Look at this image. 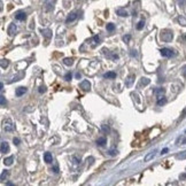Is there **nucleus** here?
<instances>
[{
	"instance_id": "4468645a",
	"label": "nucleus",
	"mask_w": 186,
	"mask_h": 186,
	"mask_svg": "<svg viewBox=\"0 0 186 186\" xmlns=\"http://www.w3.org/2000/svg\"><path fill=\"white\" fill-rule=\"evenodd\" d=\"M133 82H134V75H130V76L126 78V80H125V85H126L128 87H130V86L132 85Z\"/></svg>"
},
{
	"instance_id": "a19ab883",
	"label": "nucleus",
	"mask_w": 186,
	"mask_h": 186,
	"mask_svg": "<svg viewBox=\"0 0 186 186\" xmlns=\"http://www.w3.org/2000/svg\"><path fill=\"white\" fill-rule=\"evenodd\" d=\"M53 171H54V173H58V172H59V168H58V165H54Z\"/></svg>"
},
{
	"instance_id": "f8f14e48",
	"label": "nucleus",
	"mask_w": 186,
	"mask_h": 186,
	"mask_svg": "<svg viewBox=\"0 0 186 186\" xmlns=\"http://www.w3.org/2000/svg\"><path fill=\"white\" fill-rule=\"evenodd\" d=\"M40 31H41V33H43V36H44L45 38H47V39H48V38H51V37H52V31H51L50 29H41Z\"/></svg>"
},
{
	"instance_id": "c9c22d12",
	"label": "nucleus",
	"mask_w": 186,
	"mask_h": 186,
	"mask_svg": "<svg viewBox=\"0 0 186 186\" xmlns=\"http://www.w3.org/2000/svg\"><path fill=\"white\" fill-rule=\"evenodd\" d=\"M181 72H183V76L186 78V64L183 67V69H181Z\"/></svg>"
},
{
	"instance_id": "ea45409f",
	"label": "nucleus",
	"mask_w": 186,
	"mask_h": 186,
	"mask_svg": "<svg viewBox=\"0 0 186 186\" xmlns=\"http://www.w3.org/2000/svg\"><path fill=\"white\" fill-rule=\"evenodd\" d=\"M168 151H169L168 148H163V149H162V152H161V154H162V155H164V154H167V153H168Z\"/></svg>"
},
{
	"instance_id": "a211bd4d",
	"label": "nucleus",
	"mask_w": 186,
	"mask_h": 186,
	"mask_svg": "<svg viewBox=\"0 0 186 186\" xmlns=\"http://www.w3.org/2000/svg\"><path fill=\"white\" fill-rule=\"evenodd\" d=\"M13 161H14V156L6 157V159L4 160V164H5V165H12V164H13Z\"/></svg>"
},
{
	"instance_id": "e433bc0d",
	"label": "nucleus",
	"mask_w": 186,
	"mask_h": 186,
	"mask_svg": "<svg viewBox=\"0 0 186 186\" xmlns=\"http://www.w3.org/2000/svg\"><path fill=\"white\" fill-rule=\"evenodd\" d=\"M93 40L96 41V44H99V41H100V38H99V36H94V37H93Z\"/></svg>"
},
{
	"instance_id": "c756f323",
	"label": "nucleus",
	"mask_w": 186,
	"mask_h": 186,
	"mask_svg": "<svg viewBox=\"0 0 186 186\" xmlns=\"http://www.w3.org/2000/svg\"><path fill=\"white\" fill-rule=\"evenodd\" d=\"M0 101H1V107H5V106L7 105V101H6V99H5L4 96L0 97Z\"/></svg>"
},
{
	"instance_id": "dca6fc26",
	"label": "nucleus",
	"mask_w": 186,
	"mask_h": 186,
	"mask_svg": "<svg viewBox=\"0 0 186 186\" xmlns=\"http://www.w3.org/2000/svg\"><path fill=\"white\" fill-rule=\"evenodd\" d=\"M164 92H165V91H164V88H161V87H159V88H155V90H154V93H155V94L157 96V98H159V97H162V96L164 94Z\"/></svg>"
},
{
	"instance_id": "f257e3e1",
	"label": "nucleus",
	"mask_w": 186,
	"mask_h": 186,
	"mask_svg": "<svg viewBox=\"0 0 186 186\" xmlns=\"http://www.w3.org/2000/svg\"><path fill=\"white\" fill-rule=\"evenodd\" d=\"M172 38H173V35H172V32H171L170 30H163V31L161 32V39H162L163 41L169 43V41L172 40Z\"/></svg>"
},
{
	"instance_id": "37998d69",
	"label": "nucleus",
	"mask_w": 186,
	"mask_h": 186,
	"mask_svg": "<svg viewBox=\"0 0 186 186\" xmlns=\"http://www.w3.org/2000/svg\"><path fill=\"white\" fill-rule=\"evenodd\" d=\"M185 116H186V108L183 110V113H181V116H180V117L183 118V117H185Z\"/></svg>"
},
{
	"instance_id": "cd10ccee",
	"label": "nucleus",
	"mask_w": 186,
	"mask_h": 186,
	"mask_svg": "<svg viewBox=\"0 0 186 186\" xmlns=\"http://www.w3.org/2000/svg\"><path fill=\"white\" fill-rule=\"evenodd\" d=\"M107 30H108L109 32L114 31V30H115V25H114L113 23H108V24H107Z\"/></svg>"
},
{
	"instance_id": "c85d7f7f",
	"label": "nucleus",
	"mask_w": 186,
	"mask_h": 186,
	"mask_svg": "<svg viewBox=\"0 0 186 186\" xmlns=\"http://www.w3.org/2000/svg\"><path fill=\"white\" fill-rule=\"evenodd\" d=\"M101 130L105 132V133H108L109 131H110V129H109V126L108 125H106V124H104V125H101Z\"/></svg>"
},
{
	"instance_id": "79ce46f5",
	"label": "nucleus",
	"mask_w": 186,
	"mask_h": 186,
	"mask_svg": "<svg viewBox=\"0 0 186 186\" xmlns=\"http://www.w3.org/2000/svg\"><path fill=\"white\" fill-rule=\"evenodd\" d=\"M179 178L183 180V179H186V173H181L180 176H179Z\"/></svg>"
},
{
	"instance_id": "2eb2a0df",
	"label": "nucleus",
	"mask_w": 186,
	"mask_h": 186,
	"mask_svg": "<svg viewBox=\"0 0 186 186\" xmlns=\"http://www.w3.org/2000/svg\"><path fill=\"white\" fill-rule=\"evenodd\" d=\"M104 77H105V78H109V79H114V78H116V72H114V71H108V72H106V74L104 75Z\"/></svg>"
},
{
	"instance_id": "423d86ee",
	"label": "nucleus",
	"mask_w": 186,
	"mask_h": 186,
	"mask_svg": "<svg viewBox=\"0 0 186 186\" xmlns=\"http://www.w3.org/2000/svg\"><path fill=\"white\" fill-rule=\"evenodd\" d=\"M90 87H91V84H90L88 80H83V82L80 83V88H82L83 91H88Z\"/></svg>"
},
{
	"instance_id": "7ed1b4c3",
	"label": "nucleus",
	"mask_w": 186,
	"mask_h": 186,
	"mask_svg": "<svg viewBox=\"0 0 186 186\" xmlns=\"http://www.w3.org/2000/svg\"><path fill=\"white\" fill-rule=\"evenodd\" d=\"M4 129H5V131H6V132H12V131H13L14 126H13V123H12V121H11V120L5 121V123H4Z\"/></svg>"
},
{
	"instance_id": "5701e85b",
	"label": "nucleus",
	"mask_w": 186,
	"mask_h": 186,
	"mask_svg": "<svg viewBox=\"0 0 186 186\" xmlns=\"http://www.w3.org/2000/svg\"><path fill=\"white\" fill-rule=\"evenodd\" d=\"M8 175H9L8 170H4V171L1 172V176H0V179H1V180H5V179L8 177Z\"/></svg>"
},
{
	"instance_id": "aec40b11",
	"label": "nucleus",
	"mask_w": 186,
	"mask_h": 186,
	"mask_svg": "<svg viewBox=\"0 0 186 186\" xmlns=\"http://www.w3.org/2000/svg\"><path fill=\"white\" fill-rule=\"evenodd\" d=\"M63 63H64L66 66H72V64H74V59H71V58H66V59L63 60Z\"/></svg>"
},
{
	"instance_id": "9b49d317",
	"label": "nucleus",
	"mask_w": 186,
	"mask_h": 186,
	"mask_svg": "<svg viewBox=\"0 0 186 186\" xmlns=\"http://www.w3.org/2000/svg\"><path fill=\"white\" fill-rule=\"evenodd\" d=\"M44 160H45L46 163H52V162H53V156H52V154L48 153V152H46V153L44 154Z\"/></svg>"
},
{
	"instance_id": "6ab92c4d",
	"label": "nucleus",
	"mask_w": 186,
	"mask_h": 186,
	"mask_svg": "<svg viewBox=\"0 0 186 186\" xmlns=\"http://www.w3.org/2000/svg\"><path fill=\"white\" fill-rule=\"evenodd\" d=\"M117 15H120V16H122V17H126L129 14H128V12L125 11V9H122V8H120V9H117Z\"/></svg>"
},
{
	"instance_id": "a18cd8bd",
	"label": "nucleus",
	"mask_w": 186,
	"mask_h": 186,
	"mask_svg": "<svg viewBox=\"0 0 186 186\" xmlns=\"http://www.w3.org/2000/svg\"><path fill=\"white\" fill-rule=\"evenodd\" d=\"M0 87H1V88H0V90H1V91L4 90V84H3V83H1V84H0Z\"/></svg>"
},
{
	"instance_id": "ddd939ff",
	"label": "nucleus",
	"mask_w": 186,
	"mask_h": 186,
	"mask_svg": "<svg viewBox=\"0 0 186 186\" xmlns=\"http://www.w3.org/2000/svg\"><path fill=\"white\" fill-rule=\"evenodd\" d=\"M155 154H156V151H155V149H154V151H152V152H149V153H148V154L145 156V159H144V160H145V162L151 161V160H152V159L155 156Z\"/></svg>"
},
{
	"instance_id": "4be33fe9",
	"label": "nucleus",
	"mask_w": 186,
	"mask_h": 186,
	"mask_svg": "<svg viewBox=\"0 0 186 186\" xmlns=\"http://www.w3.org/2000/svg\"><path fill=\"white\" fill-rule=\"evenodd\" d=\"M178 23H179L180 25H183V27H186V19L183 17V16H179V17H178Z\"/></svg>"
},
{
	"instance_id": "a878e982",
	"label": "nucleus",
	"mask_w": 186,
	"mask_h": 186,
	"mask_svg": "<svg viewBox=\"0 0 186 186\" xmlns=\"http://www.w3.org/2000/svg\"><path fill=\"white\" fill-rule=\"evenodd\" d=\"M149 82H151V80H149L148 78H141V80H140V85H144V86H145V85H148Z\"/></svg>"
},
{
	"instance_id": "2f4dec72",
	"label": "nucleus",
	"mask_w": 186,
	"mask_h": 186,
	"mask_svg": "<svg viewBox=\"0 0 186 186\" xmlns=\"http://www.w3.org/2000/svg\"><path fill=\"white\" fill-rule=\"evenodd\" d=\"M71 77H72L71 72H68V74H66V76H64V79H66L67 82H69V80L71 79Z\"/></svg>"
},
{
	"instance_id": "393cba45",
	"label": "nucleus",
	"mask_w": 186,
	"mask_h": 186,
	"mask_svg": "<svg viewBox=\"0 0 186 186\" xmlns=\"http://www.w3.org/2000/svg\"><path fill=\"white\" fill-rule=\"evenodd\" d=\"M0 64H1V68L3 69H5V68H7L8 67V64H9V62H8V60H1V63H0Z\"/></svg>"
},
{
	"instance_id": "49530a36",
	"label": "nucleus",
	"mask_w": 186,
	"mask_h": 186,
	"mask_svg": "<svg viewBox=\"0 0 186 186\" xmlns=\"http://www.w3.org/2000/svg\"><path fill=\"white\" fill-rule=\"evenodd\" d=\"M185 133H186V131H185Z\"/></svg>"
},
{
	"instance_id": "f704fd0d",
	"label": "nucleus",
	"mask_w": 186,
	"mask_h": 186,
	"mask_svg": "<svg viewBox=\"0 0 186 186\" xmlns=\"http://www.w3.org/2000/svg\"><path fill=\"white\" fill-rule=\"evenodd\" d=\"M130 54H131V56H134V58H137V56H138V53H137V51H134V50H132Z\"/></svg>"
},
{
	"instance_id": "473e14b6",
	"label": "nucleus",
	"mask_w": 186,
	"mask_h": 186,
	"mask_svg": "<svg viewBox=\"0 0 186 186\" xmlns=\"http://www.w3.org/2000/svg\"><path fill=\"white\" fill-rule=\"evenodd\" d=\"M72 161H74L75 164H79V163H80V160H78L76 156H72Z\"/></svg>"
},
{
	"instance_id": "f3484780",
	"label": "nucleus",
	"mask_w": 186,
	"mask_h": 186,
	"mask_svg": "<svg viewBox=\"0 0 186 186\" xmlns=\"http://www.w3.org/2000/svg\"><path fill=\"white\" fill-rule=\"evenodd\" d=\"M165 102H167V98H165L164 96L157 98V106H163Z\"/></svg>"
},
{
	"instance_id": "6e6552de",
	"label": "nucleus",
	"mask_w": 186,
	"mask_h": 186,
	"mask_svg": "<svg viewBox=\"0 0 186 186\" xmlns=\"http://www.w3.org/2000/svg\"><path fill=\"white\" fill-rule=\"evenodd\" d=\"M76 19H77V14H76V13H71V14H69V15L67 16L66 22H67V23H70V22H74Z\"/></svg>"
},
{
	"instance_id": "9d476101",
	"label": "nucleus",
	"mask_w": 186,
	"mask_h": 186,
	"mask_svg": "<svg viewBox=\"0 0 186 186\" xmlns=\"http://www.w3.org/2000/svg\"><path fill=\"white\" fill-rule=\"evenodd\" d=\"M9 152V145L7 141L1 143V153H8Z\"/></svg>"
},
{
	"instance_id": "bb28decb",
	"label": "nucleus",
	"mask_w": 186,
	"mask_h": 186,
	"mask_svg": "<svg viewBox=\"0 0 186 186\" xmlns=\"http://www.w3.org/2000/svg\"><path fill=\"white\" fill-rule=\"evenodd\" d=\"M144 25H145V21L144 20H141L138 24H137V30H141L143 28H144Z\"/></svg>"
},
{
	"instance_id": "c03bdc74",
	"label": "nucleus",
	"mask_w": 186,
	"mask_h": 186,
	"mask_svg": "<svg viewBox=\"0 0 186 186\" xmlns=\"http://www.w3.org/2000/svg\"><path fill=\"white\" fill-rule=\"evenodd\" d=\"M80 77H82V75H80L79 72H77V74H76V78H77V79H79Z\"/></svg>"
},
{
	"instance_id": "1a4fd4ad",
	"label": "nucleus",
	"mask_w": 186,
	"mask_h": 186,
	"mask_svg": "<svg viewBox=\"0 0 186 186\" xmlns=\"http://www.w3.org/2000/svg\"><path fill=\"white\" fill-rule=\"evenodd\" d=\"M106 144H107V139H106L105 137H100V138L97 139V145H98V146L104 147Z\"/></svg>"
},
{
	"instance_id": "7c9ffc66",
	"label": "nucleus",
	"mask_w": 186,
	"mask_h": 186,
	"mask_svg": "<svg viewBox=\"0 0 186 186\" xmlns=\"http://www.w3.org/2000/svg\"><path fill=\"white\" fill-rule=\"evenodd\" d=\"M117 153H118V152H117L116 149H109V151H108V154H109L110 156H116Z\"/></svg>"
},
{
	"instance_id": "58836bf2",
	"label": "nucleus",
	"mask_w": 186,
	"mask_h": 186,
	"mask_svg": "<svg viewBox=\"0 0 186 186\" xmlns=\"http://www.w3.org/2000/svg\"><path fill=\"white\" fill-rule=\"evenodd\" d=\"M39 92H40V93H45V92H46V88H45L44 86H41V87H39Z\"/></svg>"
},
{
	"instance_id": "0eeeda50",
	"label": "nucleus",
	"mask_w": 186,
	"mask_h": 186,
	"mask_svg": "<svg viewBox=\"0 0 186 186\" xmlns=\"http://www.w3.org/2000/svg\"><path fill=\"white\" fill-rule=\"evenodd\" d=\"M15 19L19 20V21H24V20L27 19V14H25L24 12H19V13H16Z\"/></svg>"
},
{
	"instance_id": "f03ea898",
	"label": "nucleus",
	"mask_w": 186,
	"mask_h": 186,
	"mask_svg": "<svg viewBox=\"0 0 186 186\" xmlns=\"http://www.w3.org/2000/svg\"><path fill=\"white\" fill-rule=\"evenodd\" d=\"M160 52H161V55H162V56H164V58H172V56H175V55H176V53H175L172 50L167 48V47L162 48Z\"/></svg>"
},
{
	"instance_id": "b1692460",
	"label": "nucleus",
	"mask_w": 186,
	"mask_h": 186,
	"mask_svg": "<svg viewBox=\"0 0 186 186\" xmlns=\"http://www.w3.org/2000/svg\"><path fill=\"white\" fill-rule=\"evenodd\" d=\"M178 160H185L186 159V151L185 152H181V153H179V154H177V156H176Z\"/></svg>"
},
{
	"instance_id": "4c0bfd02",
	"label": "nucleus",
	"mask_w": 186,
	"mask_h": 186,
	"mask_svg": "<svg viewBox=\"0 0 186 186\" xmlns=\"http://www.w3.org/2000/svg\"><path fill=\"white\" fill-rule=\"evenodd\" d=\"M13 143L17 146V145H20V139H19V138H14V139H13Z\"/></svg>"
},
{
	"instance_id": "39448f33",
	"label": "nucleus",
	"mask_w": 186,
	"mask_h": 186,
	"mask_svg": "<svg viewBox=\"0 0 186 186\" xmlns=\"http://www.w3.org/2000/svg\"><path fill=\"white\" fill-rule=\"evenodd\" d=\"M16 25L14 24V23H11L9 24V27H8V30H7V33L9 35V36H13L15 32H16Z\"/></svg>"
},
{
	"instance_id": "20e7f679",
	"label": "nucleus",
	"mask_w": 186,
	"mask_h": 186,
	"mask_svg": "<svg viewBox=\"0 0 186 186\" xmlns=\"http://www.w3.org/2000/svg\"><path fill=\"white\" fill-rule=\"evenodd\" d=\"M24 93H27V87H24V86H20V87H17L16 91H15V94H16L17 97H22Z\"/></svg>"
},
{
	"instance_id": "72a5a7b5",
	"label": "nucleus",
	"mask_w": 186,
	"mask_h": 186,
	"mask_svg": "<svg viewBox=\"0 0 186 186\" xmlns=\"http://www.w3.org/2000/svg\"><path fill=\"white\" fill-rule=\"evenodd\" d=\"M130 38H131V37H130V35H126V36H124V37H123V40H124L125 43H129Z\"/></svg>"
},
{
	"instance_id": "412c9836",
	"label": "nucleus",
	"mask_w": 186,
	"mask_h": 186,
	"mask_svg": "<svg viewBox=\"0 0 186 186\" xmlns=\"http://www.w3.org/2000/svg\"><path fill=\"white\" fill-rule=\"evenodd\" d=\"M177 145H186V138H184V137H179L178 139H177V143H176Z\"/></svg>"
}]
</instances>
